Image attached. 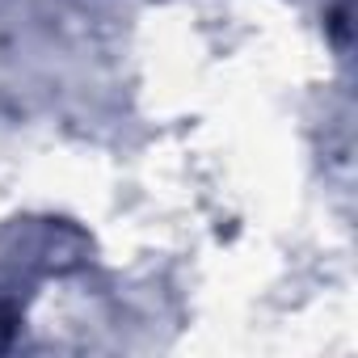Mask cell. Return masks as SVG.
<instances>
[{"mask_svg": "<svg viewBox=\"0 0 358 358\" xmlns=\"http://www.w3.org/2000/svg\"><path fill=\"white\" fill-rule=\"evenodd\" d=\"M13 333H17V312L13 308H0V350L13 345Z\"/></svg>", "mask_w": 358, "mask_h": 358, "instance_id": "6da1fadb", "label": "cell"}]
</instances>
